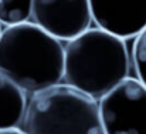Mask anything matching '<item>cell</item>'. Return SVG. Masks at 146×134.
I'll return each instance as SVG.
<instances>
[{
  "label": "cell",
  "instance_id": "cell-9",
  "mask_svg": "<svg viewBox=\"0 0 146 134\" xmlns=\"http://www.w3.org/2000/svg\"><path fill=\"white\" fill-rule=\"evenodd\" d=\"M132 61L138 79L146 86V27L135 37L132 47Z\"/></svg>",
  "mask_w": 146,
  "mask_h": 134
},
{
  "label": "cell",
  "instance_id": "cell-4",
  "mask_svg": "<svg viewBox=\"0 0 146 134\" xmlns=\"http://www.w3.org/2000/svg\"><path fill=\"white\" fill-rule=\"evenodd\" d=\"M99 103L105 134H146V86L126 77Z\"/></svg>",
  "mask_w": 146,
  "mask_h": 134
},
{
  "label": "cell",
  "instance_id": "cell-8",
  "mask_svg": "<svg viewBox=\"0 0 146 134\" xmlns=\"http://www.w3.org/2000/svg\"><path fill=\"white\" fill-rule=\"evenodd\" d=\"M33 16V0H0V23L13 26L29 22Z\"/></svg>",
  "mask_w": 146,
  "mask_h": 134
},
{
  "label": "cell",
  "instance_id": "cell-2",
  "mask_svg": "<svg viewBox=\"0 0 146 134\" xmlns=\"http://www.w3.org/2000/svg\"><path fill=\"white\" fill-rule=\"evenodd\" d=\"M129 74L125 39L99 27L88 29L64 46V81L95 100Z\"/></svg>",
  "mask_w": 146,
  "mask_h": 134
},
{
  "label": "cell",
  "instance_id": "cell-10",
  "mask_svg": "<svg viewBox=\"0 0 146 134\" xmlns=\"http://www.w3.org/2000/svg\"><path fill=\"white\" fill-rule=\"evenodd\" d=\"M0 134H26L20 129H7V130H0Z\"/></svg>",
  "mask_w": 146,
  "mask_h": 134
},
{
  "label": "cell",
  "instance_id": "cell-7",
  "mask_svg": "<svg viewBox=\"0 0 146 134\" xmlns=\"http://www.w3.org/2000/svg\"><path fill=\"white\" fill-rule=\"evenodd\" d=\"M26 107V91L0 70V130L19 127L23 123Z\"/></svg>",
  "mask_w": 146,
  "mask_h": 134
},
{
  "label": "cell",
  "instance_id": "cell-11",
  "mask_svg": "<svg viewBox=\"0 0 146 134\" xmlns=\"http://www.w3.org/2000/svg\"><path fill=\"white\" fill-rule=\"evenodd\" d=\"M1 32H3V30H1V23H0V34H1Z\"/></svg>",
  "mask_w": 146,
  "mask_h": 134
},
{
  "label": "cell",
  "instance_id": "cell-6",
  "mask_svg": "<svg viewBox=\"0 0 146 134\" xmlns=\"http://www.w3.org/2000/svg\"><path fill=\"white\" fill-rule=\"evenodd\" d=\"M92 20L118 37H136L146 27V0H90Z\"/></svg>",
  "mask_w": 146,
  "mask_h": 134
},
{
  "label": "cell",
  "instance_id": "cell-3",
  "mask_svg": "<svg viewBox=\"0 0 146 134\" xmlns=\"http://www.w3.org/2000/svg\"><path fill=\"white\" fill-rule=\"evenodd\" d=\"M21 124L26 134H105L98 100L60 83L31 94Z\"/></svg>",
  "mask_w": 146,
  "mask_h": 134
},
{
  "label": "cell",
  "instance_id": "cell-5",
  "mask_svg": "<svg viewBox=\"0 0 146 134\" xmlns=\"http://www.w3.org/2000/svg\"><path fill=\"white\" fill-rule=\"evenodd\" d=\"M34 23L58 40L68 42L90 29V0H33Z\"/></svg>",
  "mask_w": 146,
  "mask_h": 134
},
{
  "label": "cell",
  "instance_id": "cell-1",
  "mask_svg": "<svg viewBox=\"0 0 146 134\" xmlns=\"http://www.w3.org/2000/svg\"><path fill=\"white\" fill-rule=\"evenodd\" d=\"M0 70L26 93H37L64 79V46L36 23L3 29Z\"/></svg>",
  "mask_w": 146,
  "mask_h": 134
}]
</instances>
